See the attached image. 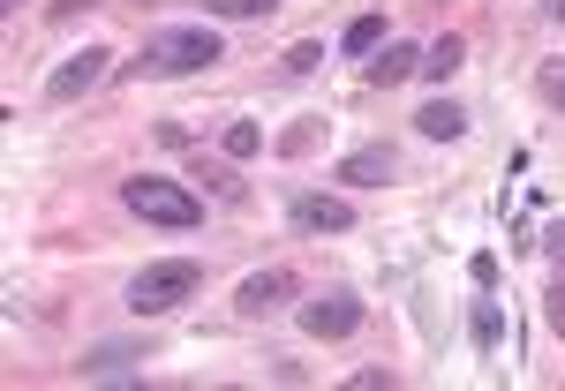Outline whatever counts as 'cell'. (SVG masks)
<instances>
[{
  "label": "cell",
  "instance_id": "6da1fadb",
  "mask_svg": "<svg viewBox=\"0 0 565 391\" xmlns=\"http://www.w3.org/2000/svg\"><path fill=\"white\" fill-rule=\"evenodd\" d=\"M226 61V39H218L212 23H181V31H159V39H143V53H136L121 76H204V68H218Z\"/></svg>",
  "mask_w": 565,
  "mask_h": 391
},
{
  "label": "cell",
  "instance_id": "7a4b0ae2",
  "mask_svg": "<svg viewBox=\"0 0 565 391\" xmlns=\"http://www.w3.org/2000/svg\"><path fill=\"white\" fill-rule=\"evenodd\" d=\"M204 294V263H189V257H159V263H143L129 279V316H174L181 302H196Z\"/></svg>",
  "mask_w": 565,
  "mask_h": 391
},
{
  "label": "cell",
  "instance_id": "3957f363",
  "mask_svg": "<svg viewBox=\"0 0 565 391\" xmlns=\"http://www.w3.org/2000/svg\"><path fill=\"white\" fill-rule=\"evenodd\" d=\"M121 204H129L143 226H167V233H196V226H204V196L181 188V181H159V174L121 181Z\"/></svg>",
  "mask_w": 565,
  "mask_h": 391
},
{
  "label": "cell",
  "instance_id": "277c9868",
  "mask_svg": "<svg viewBox=\"0 0 565 391\" xmlns=\"http://www.w3.org/2000/svg\"><path fill=\"white\" fill-rule=\"evenodd\" d=\"M287 226L309 233V241H324V233H354V204H348V196H324V188H295V196H287Z\"/></svg>",
  "mask_w": 565,
  "mask_h": 391
},
{
  "label": "cell",
  "instance_id": "5b68a950",
  "mask_svg": "<svg viewBox=\"0 0 565 391\" xmlns=\"http://www.w3.org/2000/svg\"><path fill=\"white\" fill-rule=\"evenodd\" d=\"M362 316H370V308L354 302L348 286H324V294H309V302H302V332H309V339H354Z\"/></svg>",
  "mask_w": 565,
  "mask_h": 391
},
{
  "label": "cell",
  "instance_id": "8992f818",
  "mask_svg": "<svg viewBox=\"0 0 565 391\" xmlns=\"http://www.w3.org/2000/svg\"><path fill=\"white\" fill-rule=\"evenodd\" d=\"M106 76H114V53H106V45H84V53H68V61L45 76V98H53V106H76V98L98 90Z\"/></svg>",
  "mask_w": 565,
  "mask_h": 391
},
{
  "label": "cell",
  "instance_id": "52a82bcc",
  "mask_svg": "<svg viewBox=\"0 0 565 391\" xmlns=\"http://www.w3.org/2000/svg\"><path fill=\"white\" fill-rule=\"evenodd\" d=\"M295 294H302V286H295V271H287V263H271V271H249V279L234 286V308L257 324V316H279Z\"/></svg>",
  "mask_w": 565,
  "mask_h": 391
},
{
  "label": "cell",
  "instance_id": "ba28073f",
  "mask_svg": "<svg viewBox=\"0 0 565 391\" xmlns=\"http://www.w3.org/2000/svg\"><path fill=\"white\" fill-rule=\"evenodd\" d=\"M392 174H399V151L392 143H362V151H348L332 166V181H348V188H385Z\"/></svg>",
  "mask_w": 565,
  "mask_h": 391
},
{
  "label": "cell",
  "instance_id": "9c48e42d",
  "mask_svg": "<svg viewBox=\"0 0 565 391\" xmlns=\"http://www.w3.org/2000/svg\"><path fill=\"white\" fill-rule=\"evenodd\" d=\"M377 90H392V84H407V76H423V45H407V39H385L377 53H370V68H362Z\"/></svg>",
  "mask_w": 565,
  "mask_h": 391
},
{
  "label": "cell",
  "instance_id": "30bf717a",
  "mask_svg": "<svg viewBox=\"0 0 565 391\" xmlns=\"http://www.w3.org/2000/svg\"><path fill=\"white\" fill-rule=\"evenodd\" d=\"M415 129L430 135V143H460V135H468V113H460L452 98H430V106L415 113Z\"/></svg>",
  "mask_w": 565,
  "mask_h": 391
},
{
  "label": "cell",
  "instance_id": "8fae6325",
  "mask_svg": "<svg viewBox=\"0 0 565 391\" xmlns=\"http://www.w3.org/2000/svg\"><path fill=\"white\" fill-rule=\"evenodd\" d=\"M460 61H468V45L452 39V31H445L437 45H423V76H430V84H452V76H460Z\"/></svg>",
  "mask_w": 565,
  "mask_h": 391
},
{
  "label": "cell",
  "instance_id": "7c38bea8",
  "mask_svg": "<svg viewBox=\"0 0 565 391\" xmlns=\"http://www.w3.org/2000/svg\"><path fill=\"white\" fill-rule=\"evenodd\" d=\"M377 45H385V15H354L348 31H340V53H348V61H370Z\"/></svg>",
  "mask_w": 565,
  "mask_h": 391
},
{
  "label": "cell",
  "instance_id": "4fadbf2b",
  "mask_svg": "<svg viewBox=\"0 0 565 391\" xmlns=\"http://www.w3.org/2000/svg\"><path fill=\"white\" fill-rule=\"evenodd\" d=\"M136 361H143L136 347H98L84 361V377H90V384H114V377H136Z\"/></svg>",
  "mask_w": 565,
  "mask_h": 391
},
{
  "label": "cell",
  "instance_id": "5bb4252c",
  "mask_svg": "<svg viewBox=\"0 0 565 391\" xmlns=\"http://www.w3.org/2000/svg\"><path fill=\"white\" fill-rule=\"evenodd\" d=\"M189 181H204L212 196H242V174H234V159H196Z\"/></svg>",
  "mask_w": 565,
  "mask_h": 391
},
{
  "label": "cell",
  "instance_id": "9a60e30c",
  "mask_svg": "<svg viewBox=\"0 0 565 391\" xmlns=\"http://www.w3.org/2000/svg\"><path fill=\"white\" fill-rule=\"evenodd\" d=\"M218 151H226V159H257L264 129H257V121H226V129H218Z\"/></svg>",
  "mask_w": 565,
  "mask_h": 391
},
{
  "label": "cell",
  "instance_id": "2e32d148",
  "mask_svg": "<svg viewBox=\"0 0 565 391\" xmlns=\"http://www.w3.org/2000/svg\"><path fill=\"white\" fill-rule=\"evenodd\" d=\"M476 347H482V354L505 347V316H498V302H490V294L476 302Z\"/></svg>",
  "mask_w": 565,
  "mask_h": 391
},
{
  "label": "cell",
  "instance_id": "e0dca14e",
  "mask_svg": "<svg viewBox=\"0 0 565 391\" xmlns=\"http://www.w3.org/2000/svg\"><path fill=\"white\" fill-rule=\"evenodd\" d=\"M271 8H279V0H204V15H218V23H257Z\"/></svg>",
  "mask_w": 565,
  "mask_h": 391
},
{
  "label": "cell",
  "instance_id": "ac0fdd59",
  "mask_svg": "<svg viewBox=\"0 0 565 391\" xmlns=\"http://www.w3.org/2000/svg\"><path fill=\"white\" fill-rule=\"evenodd\" d=\"M535 98H543L551 113H565V61H543V68H535Z\"/></svg>",
  "mask_w": 565,
  "mask_h": 391
},
{
  "label": "cell",
  "instance_id": "d6986e66",
  "mask_svg": "<svg viewBox=\"0 0 565 391\" xmlns=\"http://www.w3.org/2000/svg\"><path fill=\"white\" fill-rule=\"evenodd\" d=\"M324 68V45H287V76H317Z\"/></svg>",
  "mask_w": 565,
  "mask_h": 391
},
{
  "label": "cell",
  "instance_id": "ffe728a7",
  "mask_svg": "<svg viewBox=\"0 0 565 391\" xmlns=\"http://www.w3.org/2000/svg\"><path fill=\"white\" fill-rule=\"evenodd\" d=\"M535 249H543V257L565 271V218H551V226H543V241H535Z\"/></svg>",
  "mask_w": 565,
  "mask_h": 391
},
{
  "label": "cell",
  "instance_id": "44dd1931",
  "mask_svg": "<svg viewBox=\"0 0 565 391\" xmlns=\"http://www.w3.org/2000/svg\"><path fill=\"white\" fill-rule=\"evenodd\" d=\"M543 316H551V332H558V339H565V271H558V286L543 294Z\"/></svg>",
  "mask_w": 565,
  "mask_h": 391
},
{
  "label": "cell",
  "instance_id": "7402d4cb",
  "mask_svg": "<svg viewBox=\"0 0 565 391\" xmlns=\"http://www.w3.org/2000/svg\"><path fill=\"white\" fill-rule=\"evenodd\" d=\"M468 279H476V294H490V286H498V257H490V249H482V257L468 263Z\"/></svg>",
  "mask_w": 565,
  "mask_h": 391
},
{
  "label": "cell",
  "instance_id": "603a6c76",
  "mask_svg": "<svg viewBox=\"0 0 565 391\" xmlns=\"http://www.w3.org/2000/svg\"><path fill=\"white\" fill-rule=\"evenodd\" d=\"M348 384H354V391H392V384H399V377H392V369H354Z\"/></svg>",
  "mask_w": 565,
  "mask_h": 391
},
{
  "label": "cell",
  "instance_id": "cb8c5ba5",
  "mask_svg": "<svg viewBox=\"0 0 565 391\" xmlns=\"http://www.w3.org/2000/svg\"><path fill=\"white\" fill-rule=\"evenodd\" d=\"M90 8H106V0H53L45 15H53V23H68V15H90Z\"/></svg>",
  "mask_w": 565,
  "mask_h": 391
},
{
  "label": "cell",
  "instance_id": "d4e9b609",
  "mask_svg": "<svg viewBox=\"0 0 565 391\" xmlns=\"http://www.w3.org/2000/svg\"><path fill=\"white\" fill-rule=\"evenodd\" d=\"M309 143H317V129H287V135H279V151H287V159H302Z\"/></svg>",
  "mask_w": 565,
  "mask_h": 391
},
{
  "label": "cell",
  "instance_id": "484cf974",
  "mask_svg": "<svg viewBox=\"0 0 565 391\" xmlns=\"http://www.w3.org/2000/svg\"><path fill=\"white\" fill-rule=\"evenodd\" d=\"M543 15H551V23H565V0H543Z\"/></svg>",
  "mask_w": 565,
  "mask_h": 391
},
{
  "label": "cell",
  "instance_id": "4316f807",
  "mask_svg": "<svg viewBox=\"0 0 565 391\" xmlns=\"http://www.w3.org/2000/svg\"><path fill=\"white\" fill-rule=\"evenodd\" d=\"M0 8H8V15H15V8H23V0H0Z\"/></svg>",
  "mask_w": 565,
  "mask_h": 391
}]
</instances>
